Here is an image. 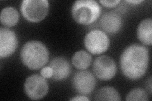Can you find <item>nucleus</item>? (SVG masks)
<instances>
[{"mask_svg": "<svg viewBox=\"0 0 152 101\" xmlns=\"http://www.w3.org/2000/svg\"><path fill=\"white\" fill-rule=\"evenodd\" d=\"M149 62V49L146 46L136 43L127 46L120 57L122 73L131 80H138L145 75Z\"/></svg>", "mask_w": 152, "mask_h": 101, "instance_id": "nucleus-1", "label": "nucleus"}, {"mask_svg": "<svg viewBox=\"0 0 152 101\" xmlns=\"http://www.w3.org/2000/svg\"><path fill=\"white\" fill-rule=\"evenodd\" d=\"M50 52L46 45L40 41H31L22 47L20 58L23 65L32 70L43 67L49 61Z\"/></svg>", "mask_w": 152, "mask_h": 101, "instance_id": "nucleus-2", "label": "nucleus"}, {"mask_svg": "<svg viewBox=\"0 0 152 101\" xmlns=\"http://www.w3.org/2000/svg\"><path fill=\"white\" fill-rule=\"evenodd\" d=\"M71 13L74 20L79 24H92L100 16L101 7L93 0H78L74 3Z\"/></svg>", "mask_w": 152, "mask_h": 101, "instance_id": "nucleus-3", "label": "nucleus"}, {"mask_svg": "<svg viewBox=\"0 0 152 101\" xmlns=\"http://www.w3.org/2000/svg\"><path fill=\"white\" fill-rule=\"evenodd\" d=\"M50 5L47 0H23L20 11L22 16L29 22L42 21L49 12Z\"/></svg>", "mask_w": 152, "mask_h": 101, "instance_id": "nucleus-4", "label": "nucleus"}, {"mask_svg": "<svg viewBox=\"0 0 152 101\" xmlns=\"http://www.w3.org/2000/svg\"><path fill=\"white\" fill-rule=\"evenodd\" d=\"M110 44V39L107 33L98 29L89 32L84 39V44L86 49L90 53L95 55L101 54L106 52Z\"/></svg>", "mask_w": 152, "mask_h": 101, "instance_id": "nucleus-5", "label": "nucleus"}, {"mask_svg": "<svg viewBox=\"0 0 152 101\" xmlns=\"http://www.w3.org/2000/svg\"><path fill=\"white\" fill-rule=\"evenodd\" d=\"M23 90L27 97L32 100L44 98L49 90V85L46 78L39 74H33L27 78Z\"/></svg>", "mask_w": 152, "mask_h": 101, "instance_id": "nucleus-6", "label": "nucleus"}, {"mask_svg": "<svg viewBox=\"0 0 152 101\" xmlns=\"http://www.w3.org/2000/svg\"><path fill=\"white\" fill-rule=\"evenodd\" d=\"M93 71L94 76L98 79L107 81L112 79L115 76L117 67L113 58L103 55L96 57L94 61Z\"/></svg>", "mask_w": 152, "mask_h": 101, "instance_id": "nucleus-7", "label": "nucleus"}, {"mask_svg": "<svg viewBox=\"0 0 152 101\" xmlns=\"http://www.w3.org/2000/svg\"><path fill=\"white\" fill-rule=\"evenodd\" d=\"M94 75L89 71H79L74 75L72 79L73 88L81 95H88L94 90L96 86Z\"/></svg>", "mask_w": 152, "mask_h": 101, "instance_id": "nucleus-8", "label": "nucleus"}, {"mask_svg": "<svg viewBox=\"0 0 152 101\" xmlns=\"http://www.w3.org/2000/svg\"><path fill=\"white\" fill-rule=\"evenodd\" d=\"M18 39L15 32L8 28H0V57L12 56L17 49Z\"/></svg>", "mask_w": 152, "mask_h": 101, "instance_id": "nucleus-9", "label": "nucleus"}, {"mask_svg": "<svg viewBox=\"0 0 152 101\" xmlns=\"http://www.w3.org/2000/svg\"><path fill=\"white\" fill-rule=\"evenodd\" d=\"M122 18L118 13L111 11L104 13L100 18V26L102 29L110 34H115L122 27Z\"/></svg>", "mask_w": 152, "mask_h": 101, "instance_id": "nucleus-10", "label": "nucleus"}, {"mask_svg": "<svg viewBox=\"0 0 152 101\" xmlns=\"http://www.w3.org/2000/svg\"><path fill=\"white\" fill-rule=\"evenodd\" d=\"M50 66L53 70L52 80L61 81L67 78L71 73V66L69 61L64 57H56L52 60Z\"/></svg>", "mask_w": 152, "mask_h": 101, "instance_id": "nucleus-11", "label": "nucleus"}, {"mask_svg": "<svg viewBox=\"0 0 152 101\" xmlns=\"http://www.w3.org/2000/svg\"><path fill=\"white\" fill-rule=\"evenodd\" d=\"M138 39L146 46L152 44V19L145 18L139 23L137 28Z\"/></svg>", "mask_w": 152, "mask_h": 101, "instance_id": "nucleus-12", "label": "nucleus"}, {"mask_svg": "<svg viewBox=\"0 0 152 101\" xmlns=\"http://www.w3.org/2000/svg\"><path fill=\"white\" fill-rule=\"evenodd\" d=\"M19 20V13L17 9L12 7L4 8L0 15V21L3 25L12 27L17 25Z\"/></svg>", "mask_w": 152, "mask_h": 101, "instance_id": "nucleus-13", "label": "nucleus"}, {"mask_svg": "<svg viewBox=\"0 0 152 101\" xmlns=\"http://www.w3.org/2000/svg\"><path fill=\"white\" fill-rule=\"evenodd\" d=\"M92 60V56L89 52L84 50H80L75 52L72 56V62L76 68L84 70L91 65Z\"/></svg>", "mask_w": 152, "mask_h": 101, "instance_id": "nucleus-14", "label": "nucleus"}, {"mask_svg": "<svg viewBox=\"0 0 152 101\" xmlns=\"http://www.w3.org/2000/svg\"><path fill=\"white\" fill-rule=\"evenodd\" d=\"M95 100H114L120 101L121 96L118 91L110 86H105L98 90L95 94Z\"/></svg>", "mask_w": 152, "mask_h": 101, "instance_id": "nucleus-15", "label": "nucleus"}, {"mask_svg": "<svg viewBox=\"0 0 152 101\" xmlns=\"http://www.w3.org/2000/svg\"><path fill=\"white\" fill-rule=\"evenodd\" d=\"M126 100L127 101H147L149 100L148 92L141 88H135L132 89L126 96Z\"/></svg>", "mask_w": 152, "mask_h": 101, "instance_id": "nucleus-16", "label": "nucleus"}, {"mask_svg": "<svg viewBox=\"0 0 152 101\" xmlns=\"http://www.w3.org/2000/svg\"><path fill=\"white\" fill-rule=\"evenodd\" d=\"M41 75L45 78H50L53 76V70L49 66H44L41 70Z\"/></svg>", "mask_w": 152, "mask_h": 101, "instance_id": "nucleus-17", "label": "nucleus"}, {"mask_svg": "<svg viewBox=\"0 0 152 101\" xmlns=\"http://www.w3.org/2000/svg\"><path fill=\"white\" fill-rule=\"evenodd\" d=\"M99 2L103 6L107 8L115 7L118 4L121 2L120 0H114V1H108V0H99Z\"/></svg>", "mask_w": 152, "mask_h": 101, "instance_id": "nucleus-18", "label": "nucleus"}, {"mask_svg": "<svg viewBox=\"0 0 152 101\" xmlns=\"http://www.w3.org/2000/svg\"><path fill=\"white\" fill-rule=\"evenodd\" d=\"M70 100L72 101H89V99L86 97V96H84V95H77L75 96V97L70 99Z\"/></svg>", "mask_w": 152, "mask_h": 101, "instance_id": "nucleus-19", "label": "nucleus"}, {"mask_svg": "<svg viewBox=\"0 0 152 101\" xmlns=\"http://www.w3.org/2000/svg\"><path fill=\"white\" fill-rule=\"evenodd\" d=\"M151 87H152L151 78L150 77V78L147 80V82H146V88H147V90H148L150 95L151 94Z\"/></svg>", "mask_w": 152, "mask_h": 101, "instance_id": "nucleus-20", "label": "nucleus"}, {"mask_svg": "<svg viewBox=\"0 0 152 101\" xmlns=\"http://www.w3.org/2000/svg\"><path fill=\"white\" fill-rule=\"evenodd\" d=\"M143 1H142V0H127V1H126V2L132 4H134V5L135 4H139Z\"/></svg>", "mask_w": 152, "mask_h": 101, "instance_id": "nucleus-21", "label": "nucleus"}]
</instances>
